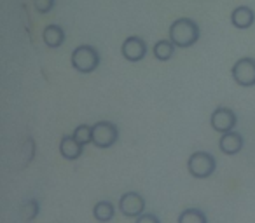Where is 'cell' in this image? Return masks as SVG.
<instances>
[{
  "label": "cell",
  "mask_w": 255,
  "mask_h": 223,
  "mask_svg": "<svg viewBox=\"0 0 255 223\" xmlns=\"http://www.w3.org/2000/svg\"><path fill=\"white\" fill-rule=\"evenodd\" d=\"M231 23L234 28L238 30H247L255 23V12L248 5H240L231 12Z\"/></svg>",
  "instance_id": "cell-10"
},
{
  "label": "cell",
  "mask_w": 255,
  "mask_h": 223,
  "mask_svg": "<svg viewBox=\"0 0 255 223\" xmlns=\"http://www.w3.org/2000/svg\"><path fill=\"white\" fill-rule=\"evenodd\" d=\"M119 138L117 126L109 121H100L93 126V143L98 149H109Z\"/></svg>",
  "instance_id": "cell-5"
},
{
  "label": "cell",
  "mask_w": 255,
  "mask_h": 223,
  "mask_svg": "<svg viewBox=\"0 0 255 223\" xmlns=\"http://www.w3.org/2000/svg\"><path fill=\"white\" fill-rule=\"evenodd\" d=\"M42 40L46 42L47 47L51 49H56L61 44L65 42V32L60 25H47L42 30Z\"/></svg>",
  "instance_id": "cell-12"
},
{
  "label": "cell",
  "mask_w": 255,
  "mask_h": 223,
  "mask_svg": "<svg viewBox=\"0 0 255 223\" xmlns=\"http://www.w3.org/2000/svg\"><path fill=\"white\" fill-rule=\"evenodd\" d=\"M60 153L67 160H77L84 153V145L75 140V136H63L60 142Z\"/></svg>",
  "instance_id": "cell-11"
},
{
  "label": "cell",
  "mask_w": 255,
  "mask_h": 223,
  "mask_svg": "<svg viewBox=\"0 0 255 223\" xmlns=\"http://www.w3.org/2000/svg\"><path fill=\"white\" fill-rule=\"evenodd\" d=\"M135 223H161V222L156 215H152V213H143V215H140L138 218H136Z\"/></svg>",
  "instance_id": "cell-19"
},
{
  "label": "cell",
  "mask_w": 255,
  "mask_h": 223,
  "mask_svg": "<svg viewBox=\"0 0 255 223\" xmlns=\"http://www.w3.org/2000/svg\"><path fill=\"white\" fill-rule=\"evenodd\" d=\"M168 35H170V40L177 47L187 49V47H192L199 40V26L191 18H178L171 23Z\"/></svg>",
  "instance_id": "cell-1"
},
{
  "label": "cell",
  "mask_w": 255,
  "mask_h": 223,
  "mask_svg": "<svg viewBox=\"0 0 255 223\" xmlns=\"http://www.w3.org/2000/svg\"><path fill=\"white\" fill-rule=\"evenodd\" d=\"M119 209L128 218H138L145 211V199L138 192H126L119 199Z\"/></svg>",
  "instance_id": "cell-7"
},
{
  "label": "cell",
  "mask_w": 255,
  "mask_h": 223,
  "mask_svg": "<svg viewBox=\"0 0 255 223\" xmlns=\"http://www.w3.org/2000/svg\"><path fill=\"white\" fill-rule=\"evenodd\" d=\"M234 82L241 87H252L255 85V60L254 58H241L231 68Z\"/></svg>",
  "instance_id": "cell-4"
},
{
  "label": "cell",
  "mask_w": 255,
  "mask_h": 223,
  "mask_svg": "<svg viewBox=\"0 0 255 223\" xmlns=\"http://www.w3.org/2000/svg\"><path fill=\"white\" fill-rule=\"evenodd\" d=\"M219 149L226 155H234V153L241 152V149H243V136L236 131L224 133L219 140Z\"/></svg>",
  "instance_id": "cell-9"
},
{
  "label": "cell",
  "mask_w": 255,
  "mask_h": 223,
  "mask_svg": "<svg viewBox=\"0 0 255 223\" xmlns=\"http://www.w3.org/2000/svg\"><path fill=\"white\" fill-rule=\"evenodd\" d=\"M74 136L79 143L82 145H88V143H93V126H86V124H81L75 128L74 131Z\"/></svg>",
  "instance_id": "cell-16"
},
{
  "label": "cell",
  "mask_w": 255,
  "mask_h": 223,
  "mask_svg": "<svg viewBox=\"0 0 255 223\" xmlns=\"http://www.w3.org/2000/svg\"><path fill=\"white\" fill-rule=\"evenodd\" d=\"M21 215H23V220H25V222L35 220L37 215H39V202H37L35 199H30L28 202H25L21 208Z\"/></svg>",
  "instance_id": "cell-17"
},
{
  "label": "cell",
  "mask_w": 255,
  "mask_h": 223,
  "mask_svg": "<svg viewBox=\"0 0 255 223\" xmlns=\"http://www.w3.org/2000/svg\"><path fill=\"white\" fill-rule=\"evenodd\" d=\"M121 53H123L124 60L131 61V63H138L145 58L147 54V44L142 37H128L121 46Z\"/></svg>",
  "instance_id": "cell-8"
},
{
  "label": "cell",
  "mask_w": 255,
  "mask_h": 223,
  "mask_svg": "<svg viewBox=\"0 0 255 223\" xmlns=\"http://www.w3.org/2000/svg\"><path fill=\"white\" fill-rule=\"evenodd\" d=\"M93 215H95V218L98 220V222L107 223V222H110V220L114 218V215H116V208H114L112 202L100 201L98 204L93 208Z\"/></svg>",
  "instance_id": "cell-13"
},
{
  "label": "cell",
  "mask_w": 255,
  "mask_h": 223,
  "mask_svg": "<svg viewBox=\"0 0 255 223\" xmlns=\"http://www.w3.org/2000/svg\"><path fill=\"white\" fill-rule=\"evenodd\" d=\"M56 0H35V9L39 14H47L54 9Z\"/></svg>",
  "instance_id": "cell-18"
},
{
  "label": "cell",
  "mask_w": 255,
  "mask_h": 223,
  "mask_svg": "<svg viewBox=\"0 0 255 223\" xmlns=\"http://www.w3.org/2000/svg\"><path fill=\"white\" fill-rule=\"evenodd\" d=\"M178 223H208V220H206V215L201 211V209L189 208L180 213Z\"/></svg>",
  "instance_id": "cell-15"
},
{
  "label": "cell",
  "mask_w": 255,
  "mask_h": 223,
  "mask_svg": "<svg viewBox=\"0 0 255 223\" xmlns=\"http://www.w3.org/2000/svg\"><path fill=\"white\" fill-rule=\"evenodd\" d=\"M215 157L208 152H194L187 160V169L198 180H205V178L212 176L215 173Z\"/></svg>",
  "instance_id": "cell-3"
},
{
  "label": "cell",
  "mask_w": 255,
  "mask_h": 223,
  "mask_svg": "<svg viewBox=\"0 0 255 223\" xmlns=\"http://www.w3.org/2000/svg\"><path fill=\"white\" fill-rule=\"evenodd\" d=\"M210 124H212L213 131L220 133H229V131H234L238 124V117L231 108H226V106H219L212 112L210 115Z\"/></svg>",
  "instance_id": "cell-6"
},
{
  "label": "cell",
  "mask_w": 255,
  "mask_h": 223,
  "mask_svg": "<svg viewBox=\"0 0 255 223\" xmlns=\"http://www.w3.org/2000/svg\"><path fill=\"white\" fill-rule=\"evenodd\" d=\"M100 61H102V58H100L98 49L93 46H88V44L75 47L70 56V63L74 67V70L81 72V74H91V72H95L100 67Z\"/></svg>",
  "instance_id": "cell-2"
},
{
  "label": "cell",
  "mask_w": 255,
  "mask_h": 223,
  "mask_svg": "<svg viewBox=\"0 0 255 223\" xmlns=\"http://www.w3.org/2000/svg\"><path fill=\"white\" fill-rule=\"evenodd\" d=\"M175 44L171 42L170 39L168 40H159V42L154 44V56H156V60L159 61H168L173 58V53H175Z\"/></svg>",
  "instance_id": "cell-14"
}]
</instances>
